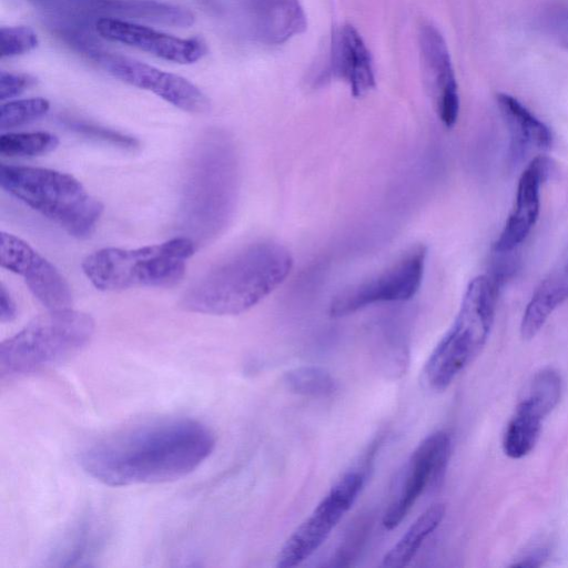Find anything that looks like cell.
<instances>
[{"label":"cell","instance_id":"cell-14","mask_svg":"<svg viewBox=\"0 0 568 568\" xmlns=\"http://www.w3.org/2000/svg\"><path fill=\"white\" fill-rule=\"evenodd\" d=\"M418 45L425 85L439 120L450 129L458 119L459 95L446 41L437 28L424 24L419 29Z\"/></svg>","mask_w":568,"mask_h":568},{"label":"cell","instance_id":"cell-1","mask_svg":"<svg viewBox=\"0 0 568 568\" xmlns=\"http://www.w3.org/2000/svg\"><path fill=\"white\" fill-rule=\"evenodd\" d=\"M215 445L210 428L192 418H169L143 424L87 448L83 470L109 486L161 484L194 471Z\"/></svg>","mask_w":568,"mask_h":568},{"label":"cell","instance_id":"cell-31","mask_svg":"<svg viewBox=\"0 0 568 568\" xmlns=\"http://www.w3.org/2000/svg\"><path fill=\"white\" fill-rule=\"evenodd\" d=\"M34 82L36 79L28 74L0 71V100L19 95Z\"/></svg>","mask_w":568,"mask_h":568},{"label":"cell","instance_id":"cell-20","mask_svg":"<svg viewBox=\"0 0 568 568\" xmlns=\"http://www.w3.org/2000/svg\"><path fill=\"white\" fill-rule=\"evenodd\" d=\"M568 300V255L539 283L520 321V336L532 339L549 316Z\"/></svg>","mask_w":568,"mask_h":568},{"label":"cell","instance_id":"cell-17","mask_svg":"<svg viewBox=\"0 0 568 568\" xmlns=\"http://www.w3.org/2000/svg\"><path fill=\"white\" fill-rule=\"evenodd\" d=\"M329 73L346 82L355 98L367 94L375 87L369 51L352 24L334 30L331 43Z\"/></svg>","mask_w":568,"mask_h":568},{"label":"cell","instance_id":"cell-15","mask_svg":"<svg viewBox=\"0 0 568 568\" xmlns=\"http://www.w3.org/2000/svg\"><path fill=\"white\" fill-rule=\"evenodd\" d=\"M99 37L109 41L151 53L166 61L191 64L205 54V45L197 39H182L126 20L99 18L95 21Z\"/></svg>","mask_w":568,"mask_h":568},{"label":"cell","instance_id":"cell-30","mask_svg":"<svg viewBox=\"0 0 568 568\" xmlns=\"http://www.w3.org/2000/svg\"><path fill=\"white\" fill-rule=\"evenodd\" d=\"M367 524L359 521L354 527L352 534L349 532L348 539H346L341 546V549L337 551L335 557L334 566H347L357 555L361 544L365 540V535L367 532Z\"/></svg>","mask_w":568,"mask_h":568},{"label":"cell","instance_id":"cell-12","mask_svg":"<svg viewBox=\"0 0 568 568\" xmlns=\"http://www.w3.org/2000/svg\"><path fill=\"white\" fill-rule=\"evenodd\" d=\"M50 16L136 19L158 24L187 28L194 14L180 6L156 0H28Z\"/></svg>","mask_w":568,"mask_h":568},{"label":"cell","instance_id":"cell-22","mask_svg":"<svg viewBox=\"0 0 568 568\" xmlns=\"http://www.w3.org/2000/svg\"><path fill=\"white\" fill-rule=\"evenodd\" d=\"M548 415L526 397L518 402L503 436V450L511 459L527 456L536 446Z\"/></svg>","mask_w":568,"mask_h":568},{"label":"cell","instance_id":"cell-11","mask_svg":"<svg viewBox=\"0 0 568 568\" xmlns=\"http://www.w3.org/2000/svg\"><path fill=\"white\" fill-rule=\"evenodd\" d=\"M89 57L114 78L139 89L151 91L185 112L205 113L211 108L209 98L181 75L101 49L91 52Z\"/></svg>","mask_w":568,"mask_h":568},{"label":"cell","instance_id":"cell-4","mask_svg":"<svg viewBox=\"0 0 568 568\" xmlns=\"http://www.w3.org/2000/svg\"><path fill=\"white\" fill-rule=\"evenodd\" d=\"M503 286L489 273L468 283L453 324L424 366L423 378L429 388L445 390L480 354L494 325Z\"/></svg>","mask_w":568,"mask_h":568},{"label":"cell","instance_id":"cell-10","mask_svg":"<svg viewBox=\"0 0 568 568\" xmlns=\"http://www.w3.org/2000/svg\"><path fill=\"white\" fill-rule=\"evenodd\" d=\"M452 449L450 436L437 430L425 437L409 456L397 488L383 517L386 529L396 528L410 511L420 495L443 478Z\"/></svg>","mask_w":568,"mask_h":568},{"label":"cell","instance_id":"cell-16","mask_svg":"<svg viewBox=\"0 0 568 568\" xmlns=\"http://www.w3.org/2000/svg\"><path fill=\"white\" fill-rule=\"evenodd\" d=\"M552 166L550 158L538 154L521 172L514 209L491 245L496 254L511 253L529 235L540 211V187L550 175Z\"/></svg>","mask_w":568,"mask_h":568},{"label":"cell","instance_id":"cell-28","mask_svg":"<svg viewBox=\"0 0 568 568\" xmlns=\"http://www.w3.org/2000/svg\"><path fill=\"white\" fill-rule=\"evenodd\" d=\"M1 58H11L24 54L39 44L37 33L29 27H1Z\"/></svg>","mask_w":568,"mask_h":568},{"label":"cell","instance_id":"cell-27","mask_svg":"<svg viewBox=\"0 0 568 568\" xmlns=\"http://www.w3.org/2000/svg\"><path fill=\"white\" fill-rule=\"evenodd\" d=\"M50 103L44 98H30L2 103L0 106V130H9L37 121L44 116Z\"/></svg>","mask_w":568,"mask_h":568},{"label":"cell","instance_id":"cell-6","mask_svg":"<svg viewBox=\"0 0 568 568\" xmlns=\"http://www.w3.org/2000/svg\"><path fill=\"white\" fill-rule=\"evenodd\" d=\"M94 332L81 311L48 310L0 345V377L11 381L63 363L81 351Z\"/></svg>","mask_w":568,"mask_h":568},{"label":"cell","instance_id":"cell-29","mask_svg":"<svg viewBox=\"0 0 568 568\" xmlns=\"http://www.w3.org/2000/svg\"><path fill=\"white\" fill-rule=\"evenodd\" d=\"M69 128L82 135L101 140L126 150H134L140 144L139 141L132 136L88 122L72 121L69 122Z\"/></svg>","mask_w":568,"mask_h":568},{"label":"cell","instance_id":"cell-21","mask_svg":"<svg viewBox=\"0 0 568 568\" xmlns=\"http://www.w3.org/2000/svg\"><path fill=\"white\" fill-rule=\"evenodd\" d=\"M104 540L103 526L93 516H85L64 534L50 559L54 565L63 567L90 565Z\"/></svg>","mask_w":568,"mask_h":568},{"label":"cell","instance_id":"cell-32","mask_svg":"<svg viewBox=\"0 0 568 568\" xmlns=\"http://www.w3.org/2000/svg\"><path fill=\"white\" fill-rule=\"evenodd\" d=\"M549 28L557 42L568 49V4L560 7L551 14Z\"/></svg>","mask_w":568,"mask_h":568},{"label":"cell","instance_id":"cell-26","mask_svg":"<svg viewBox=\"0 0 568 568\" xmlns=\"http://www.w3.org/2000/svg\"><path fill=\"white\" fill-rule=\"evenodd\" d=\"M562 390L560 374L550 367L538 371L528 383L524 396L548 414L557 406Z\"/></svg>","mask_w":568,"mask_h":568},{"label":"cell","instance_id":"cell-33","mask_svg":"<svg viewBox=\"0 0 568 568\" xmlns=\"http://www.w3.org/2000/svg\"><path fill=\"white\" fill-rule=\"evenodd\" d=\"M17 316V306L8 292L7 287L1 283L0 285V321L2 323L11 322Z\"/></svg>","mask_w":568,"mask_h":568},{"label":"cell","instance_id":"cell-24","mask_svg":"<svg viewBox=\"0 0 568 568\" xmlns=\"http://www.w3.org/2000/svg\"><path fill=\"white\" fill-rule=\"evenodd\" d=\"M283 383L290 392L312 397L329 396L337 388V384L329 372L313 365L290 369L284 374Z\"/></svg>","mask_w":568,"mask_h":568},{"label":"cell","instance_id":"cell-13","mask_svg":"<svg viewBox=\"0 0 568 568\" xmlns=\"http://www.w3.org/2000/svg\"><path fill=\"white\" fill-rule=\"evenodd\" d=\"M0 263L2 267L21 275L34 297L48 310L71 307L72 292L67 280L23 240L2 232Z\"/></svg>","mask_w":568,"mask_h":568},{"label":"cell","instance_id":"cell-25","mask_svg":"<svg viewBox=\"0 0 568 568\" xmlns=\"http://www.w3.org/2000/svg\"><path fill=\"white\" fill-rule=\"evenodd\" d=\"M59 139L49 132H8L0 136V153L3 156H37L53 151Z\"/></svg>","mask_w":568,"mask_h":568},{"label":"cell","instance_id":"cell-8","mask_svg":"<svg viewBox=\"0 0 568 568\" xmlns=\"http://www.w3.org/2000/svg\"><path fill=\"white\" fill-rule=\"evenodd\" d=\"M426 256L425 245L409 247L383 271L339 292L329 315L344 317L374 304L410 300L422 285Z\"/></svg>","mask_w":568,"mask_h":568},{"label":"cell","instance_id":"cell-19","mask_svg":"<svg viewBox=\"0 0 568 568\" xmlns=\"http://www.w3.org/2000/svg\"><path fill=\"white\" fill-rule=\"evenodd\" d=\"M499 112L509 133V159L520 163L531 151L546 152L554 141L551 130L515 97L496 95Z\"/></svg>","mask_w":568,"mask_h":568},{"label":"cell","instance_id":"cell-5","mask_svg":"<svg viewBox=\"0 0 568 568\" xmlns=\"http://www.w3.org/2000/svg\"><path fill=\"white\" fill-rule=\"evenodd\" d=\"M0 185L77 239L89 237L103 212L81 182L55 170L1 164Z\"/></svg>","mask_w":568,"mask_h":568},{"label":"cell","instance_id":"cell-18","mask_svg":"<svg viewBox=\"0 0 568 568\" xmlns=\"http://www.w3.org/2000/svg\"><path fill=\"white\" fill-rule=\"evenodd\" d=\"M253 37L265 44H281L307 26L298 0H243Z\"/></svg>","mask_w":568,"mask_h":568},{"label":"cell","instance_id":"cell-23","mask_svg":"<svg viewBox=\"0 0 568 568\" xmlns=\"http://www.w3.org/2000/svg\"><path fill=\"white\" fill-rule=\"evenodd\" d=\"M445 511V505L442 503L429 506L384 556L382 566L386 568H403L407 566L419 550L424 540L440 525Z\"/></svg>","mask_w":568,"mask_h":568},{"label":"cell","instance_id":"cell-9","mask_svg":"<svg viewBox=\"0 0 568 568\" xmlns=\"http://www.w3.org/2000/svg\"><path fill=\"white\" fill-rule=\"evenodd\" d=\"M365 484V473H345L292 532L276 557L277 568H293L311 557L355 503Z\"/></svg>","mask_w":568,"mask_h":568},{"label":"cell","instance_id":"cell-2","mask_svg":"<svg viewBox=\"0 0 568 568\" xmlns=\"http://www.w3.org/2000/svg\"><path fill=\"white\" fill-rule=\"evenodd\" d=\"M292 267L293 257L283 245L271 241L250 244L193 283L181 306L202 314H241L276 290Z\"/></svg>","mask_w":568,"mask_h":568},{"label":"cell","instance_id":"cell-7","mask_svg":"<svg viewBox=\"0 0 568 568\" xmlns=\"http://www.w3.org/2000/svg\"><path fill=\"white\" fill-rule=\"evenodd\" d=\"M195 245L189 236H176L134 250L105 247L88 255L82 270L101 291L171 287L183 278Z\"/></svg>","mask_w":568,"mask_h":568},{"label":"cell","instance_id":"cell-3","mask_svg":"<svg viewBox=\"0 0 568 568\" xmlns=\"http://www.w3.org/2000/svg\"><path fill=\"white\" fill-rule=\"evenodd\" d=\"M239 186L237 158L223 135H209L193 156L183 197V219L191 239L216 235L229 222Z\"/></svg>","mask_w":568,"mask_h":568}]
</instances>
